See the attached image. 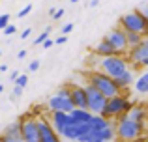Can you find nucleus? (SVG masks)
Wrapping results in <instances>:
<instances>
[{
    "instance_id": "aec40b11",
    "label": "nucleus",
    "mask_w": 148,
    "mask_h": 142,
    "mask_svg": "<svg viewBox=\"0 0 148 142\" xmlns=\"http://www.w3.org/2000/svg\"><path fill=\"white\" fill-rule=\"evenodd\" d=\"M145 34H139V32H127V45H130V51L135 47H139V45L145 41Z\"/></svg>"
},
{
    "instance_id": "0eeeda50",
    "label": "nucleus",
    "mask_w": 148,
    "mask_h": 142,
    "mask_svg": "<svg viewBox=\"0 0 148 142\" xmlns=\"http://www.w3.org/2000/svg\"><path fill=\"white\" fill-rule=\"evenodd\" d=\"M21 125H23V140L25 142H41L38 118L25 116V118H21Z\"/></svg>"
},
{
    "instance_id": "a211bd4d",
    "label": "nucleus",
    "mask_w": 148,
    "mask_h": 142,
    "mask_svg": "<svg viewBox=\"0 0 148 142\" xmlns=\"http://www.w3.org/2000/svg\"><path fill=\"white\" fill-rule=\"evenodd\" d=\"M135 94L139 95H148V69L143 71L135 80Z\"/></svg>"
},
{
    "instance_id": "1a4fd4ad",
    "label": "nucleus",
    "mask_w": 148,
    "mask_h": 142,
    "mask_svg": "<svg viewBox=\"0 0 148 142\" xmlns=\"http://www.w3.org/2000/svg\"><path fill=\"white\" fill-rule=\"evenodd\" d=\"M47 109L51 112H56V110H62V112H71L73 109H75V105H73L71 97H62V95L54 94L49 97L47 101Z\"/></svg>"
},
{
    "instance_id": "c756f323",
    "label": "nucleus",
    "mask_w": 148,
    "mask_h": 142,
    "mask_svg": "<svg viewBox=\"0 0 148 142\" xmlns=\"http://www.w3.org/2000/svg\"><path fill=\"white\" fill-rule=\"evenodd\" d=\"M60 17H64V7H58V11L53 15V19L56 21V19H60Z\"/></svg>"
},
{
    "instance_id": "a878e982",
    "label": "nucleus",
    "mask_w": 148,
    "mask_h": 142,
    "mask_svg": "<svg viewBox=\"0 0 148 142\" xmlns=\"http://www.w3.org/2000/svg\"><path fill=\"white\" fill-rule=\"evenodd\" d=\"M71 30H73V22H68V24H64V26H62V30H60V32L64 34V36H68V34L71 32Z\"/></svg>"
},
{
    "instance_id": "6ab92c4d",
    "label": "nucleus",
    "mask_w": 148,
    "mask_h": 142,
    "mask_svg": "<svg viewBox=\"0 0 148 142\" xmlns=\"http://www.w3.org/2000/svg\"><path fill=\"white\" fill-rule=\"evenodd\" d=\"M116 84H118V88L120 90H127V88L133 84V80H135V77H133V71L131 69H127L126 73H122L120 77H116Z\"/></svg>"
},
{
    "instance_id": "b1692460",
    "label": "nucleus",
    "mask_w": 148,
    "mask_h": 142,
    "mask_svg": "<svg viewBox=\"0 0 148 142\" xmlns=\"http://www.w3.org/2000/svg\"><path fill=\"white\" fill-rule=\"evenodd\" d=\"M15 84H17V86H23V88H25L26 84H28V75H19V79L15 80Z\"/></svg>"
},
{
    "instance_id": "79ce46f5",
    "label": "nucleus",
    "mask_w": 148,
    "mask_h": 142,
    "mask_svg": "<svg viewBox=\"0 0 148 142\" xmlns=\"http://www.w3.org/2000/svg\"><path fill=\"white\" fill-rule=\"evenodd\" d=\"M69 2H73V4H77V2H79V0H69Z\"/></svg>"
},
{
    "instance_id": "423d86ee",
    "label": "nucleus",
    "mask_w": 148,
    "mask_h": 142,
    "mask_svg": "<svg viewBox=\"0 0 148 142\" xmlns=\"http://www.w3.org/2000/svg\"><path fill=\"white\" fill-rule=\"evenodd\" d=\"M84 88H86V94H88V109H90L92 114H101L105 109V105H107V97H105L103 94L98 90L96 86H92V84H84Z\"/></svg>"
},
{
    "instance_id": "ddd939ff",
    "label": "nucleus",
    "mask_w": 148,
    "mask_h": 142,
    "mask_svg": "<svg viewBox=\"0 0 148 142\" xmlns=\"http://www.w3.org/2000/svg\"><path fill=\"white\" fill-rule=\"evenodd\" d=\"M71 101L75 105V109H88V94H86L84 84L83 86H79V84L71 86Z\"/></svg>"
},
{
    "instance_id": "c03bdc74",
    "label": "nucleus",
    "mask_w": 148,
    "mask_h": 142,
    "mask_svg": "<svg viewBox=\"0 0 148 142\" xmlns=\"http://www.w3.org/2000/svg\"><path fill=\"white\" fill-rule=\"evenodd\" d=\"M145 142H148V140H145Z\"/></svg>"
},
{
    "instance_id": "cd10ccee",
    "label": "nucleus",
    "mask_w": 148,
    "mask_h": 142,
    "mask_svg": "<svg viewBox=\"0 0 148 142\" xmlns=\"http://www.w3.org/2000/svg\"><path fill=\"white\" fill-rule=\"evenodd\" d=\"M15 30H17L15 24H10L8 28H4V34H6V36H11V34H15Z\"/></svg>"
},
{
    "instance_id": "a19ab883",
    "label": "nucleus",
    "mask_w": 148,
    "mask_h": 142,
    "mask_svg": "<svg viewBox=\"0 0 148 142\" xmlns=\"http://www.w3.org/2000/svg\"><path fill=\"white\" fill-rule=\"evenodd\" d=\"M96 142H107V140H103V139H98V140H96Z\"/></svg>"
},
{
    "instance_id": "58836bf2",
    "label": "nucleus",
    "mask_w": 148,
    "mask_h": 142,
    "mask_svg": "<svg viewBox=\"0 0 148 142\" xmlns=\"http://www.w3.org/2000/svg\"><path fill=\"white\" fill-rule=\"evenodd\" d=\"M0 71H2V73L8 71V66H6V64H2V66H0Z\"/></svg>"
},
{
    "instance_id": "dca6fc26",
    "label": "nucleus",
    "mask_w": 148,
    "mask_h": 142,
    "mask_svg": "<svg viewBox=\"0 0 148 142\" xmlns=\"http://www.w3.org/2000/svg\"><path fill=\"white\" fill-rule=\"evenodd\" d=\"M2 137H4V139H23V125H21V120L8 124L6 127H4V131H2Z\"/></svg>"
},
{
    "instance_id": "2eb2a0df",
    "label": "nucleus",
    "mask_w": 148,
    "mask_h": 142,
    "mask_svg": "<svg viewBox=\"0 0 148 142\" xmlns=\"http://www.w3.org/2000/svg\"><path fill=\"white\" fill-rule=\"evenodd\" d=\"M94 54L96 56H112V54H118V51H116V47L107 39V37H103V39L94 47Z\"/></svg>"
},
{
    "instance_id": "bb28decb",
    "label": "nucleus",
    "mask_w": 148,
    "mask_h": 142,
    "mask_svg": "<svg viewBox=\"0 0 148 142\" xmlns=\"http://www.w3.org/2000/svg\"><path fill=\"white\" fill-rule=\"evenodd\" d=\"M40 69V62L38 60H32V62L28 64V71H38Z\"/></svg>"
},
{
    "instance_id": "7ed1b4c3",
    "label": "nucleus",
    "mask_w": 148,
    "mask_h": 142,
    "mask_svg": "<svg viewBox=\"0 0 148 142\" xmlns=\"http://www.w3.org/2000/svg\"><path fill=\"white\" fill-rule=\"evenodd\" d=\"M116 131L122 142H135L145 133V124H139L135 120H130L127 116H122L116 120Z\"/></svg>"
},
{
    "instance_id": "473e14b6",
    "label": "nucleus",
    "mask_w": 148,
    "mask_h": 142,
    "mask_svg": "<svg viewBox=\"0 0 148 142\" xmlns=\"http://www.w3.org/2000/svg\"><path fill=\"white\" fill-rule=\"evenodd\" d=\"M66 39H68V37H66L64 34H62V36H58V39H56V45H62V43H66Z\"/></svg>"
},
{
    "instance_id": "a18cd8bd",
    "label": "nucleus",
    "mask_w": 148,
    "mask_h": 142,
    "mask_svg": "<svg viewBox=\"0 0 148 142\" xmlns=\"http://www.w3.org/2000/svg\"><path fill=\"white\" fill-rule=\"evenodd\" d=\"M146 124H148V122H146Z\"/></svg>"
},
{
    "instance_id": "f257e3e1",
    "label": "nucleus",
    "mask_w": 148,
    "mask_h": 142,
    "mask_svg": "<svg viewBox=\"0 0 148 142\" xmlns=\"http://www.w3.org/2000/svg\"><path fill=\"white\" fill-rule=\"evenodd\" d=\"M84 79H86L88 84H92V86H96L101 94L105 95V97H114V95L122 94V90L118 88V84H116V80L112 79L111 75H107V73L99 71V69H92L88 75H84Z\"/></svg>"
},
{
    "instance_id": "f03ea898",
    "label": "nucleus",
    "mask_w": 148,
    "mask_h": 142,
    "mask_svg": "<svg viewBox=\"0 0 148 142\" xmlns=\"http://www.w3.org/2000/svg\"><path fill=\"white\" fill-rule=\"evenodd\" d=\"M94 69H99L107 75H111L112 79L120 77L122 73H126L130 69V58L124 54H112V56H99L98 66Z\"/></svg>"
},
{
    "instance_id": "393cba45",
    "label": "nucleus",
    "mask_w": 148,
    "mask_h": 142,
    "mask_svg": "<svg viewBox=\"0 0 148 142\" xmlns=\"http://www.w3.org/2000/svg\"><path fill=\"white\" fill-rule=\"evenodd\" d=\"M8 26H10V15H2V19H0V28H8Z\"/></svg>"
},
{
    "instance_id": "4468645a",
    "label": "nucleus",
    "mask_w": 148,
    "mask_h": 142,
    "mask_svg": "<svg viewBox=\"0 0 148 142\" xmlns=\"http://www.w3.org/2000/svg\"><path fill=\"white\" fill-rule=\"evenodd\" d=\"M126 116L130 118V120H135V122H139V124H145L146 125V122H148V107L135 105V103H133V107L127 110Z\"/></svg>"
},
{
    "instance_id": "ea45409f",
    "label": "nucleus",
    "mask_w": 148,
    "mask_h": 142,
    "mask_svg": "<svg viewBox=\"0 0 148 142\" xmlns=\"http://www.w3.org/2000/svg\"><path fill=\"white\" fill-rule=\"evenodd\" d=\"M141 67H146V69H148V58H146V60H145V62H143V64H141Z\"/></svg>"
},
{
    "instance_id": "f3484780",
    "label": "nucleus",
    "mask_w": 148,
    "mask_h": 142,
    "mask_svg": "<svg viewBox=\"0 0 148 142\" xmlns=\"http://www.w3.org/2000/svg\"><path fill=\"white\" fill-rule=\"evenodd\" d=\"M69 114H71L73 124H88L92 120V116H94L88 109H73Z\"/></svg>"
},
{
    "instance_id": "c9c22d12",
    "label": "nucleus",
    "mask_w": 148,
    "mask_h": 142,
    "mask_svg": "<svg viewBox=\"0 0 148 142\" xmlns=\"http://www.w3.org/2000/svg\"><path fill=\"white\" fill-rule=\"evenodd\" d=\"M17 58H19V60L26 58V51H19V52H17Z\"/></svg>"
},
{
    "instance_id": "f704fd0d",
    "label": "nucleus",
    "mask_w": 148,
    "mask_h": 142,
    "mask_svg": "<svg viewBox=\"0 0 148 142\" xmlns=\"http://www.w3.org/2000/svg\"><path fill=\"white\" fill-rule=\"evenodd\" d=\"M2 142H25L23 139H4L2 137Z\"/></svg>"
},
{
    "instance_id": "c85d7f7f",
    "label": "nucleus",
    "mask_w": 148,
    "mask_h": 142,
    "mask_svg": "<svg viewBox=\"0 0 148 142\" xmlns=\"http://www.w3.org/2000/svg\"><path fill=\"white\" fill-rule=\"evenodd\" d=\"M139 11H141V13H143V15H145V17L148 19V2H146V4H143V6L139 7Z\"/></svg>"
},
{
    "instance_id": "4be33fe9",
    "label": "nucleus",
    "mask_w": 148,
    "mask_h": 142,
    "mask_svg": "<svg viewBox=\"0 0 148 142\" xmlns=\"http://www.w3.org/2000/svg\"><path fill=\"white\" fill-rule=\"evenodd\" d=\"M23 90H25L23 86H17V84H15L13 90H11V99H13V101H17V99L23 95Z\"/></svg>"
},
{
    "instance_id": "20e7f679",
    "label": "nucleus",
    "mask_w": 148,
    "mask_h": 142,
    "mask_svg": "<svg viewBox=\"0 0 148 142\" xmlns=\"http://www.w3.org/2000/svg\"><path fill=\"white\" fill-rule=\"evenodd\" d=\"M131 107H133V103H131L124 94H118V95H114V97L107 99V105H105L101 116H105L107 120H118V118L126 116L127 110H130Z\"/></svg>"
},
{
    "instance_id": "9d476101",
    "label": "nucleus",
    "mask_w": 148,
    "mask_h": 142,
    "mask_svg": "<svg viewBox=\"0 0 148 142\" xmlns=\"http://www.w3.org/2000/svg\"><path fill=\"white\" fill-rule=\"evenodd\" d=\"M38 125H40V133H41V142H62V137L54 131L51 120L45 118H38Z\"/></svg>"
},
{
    "instance_id": "f8f14e48",
    "label": "nucleus",
    "mask_w": 148,
    "mask_h": 142,
    "mask_svg": "<svg viewBox=\"0 0 148 142\" xmlns=\"http://www.w3.org/2000/svg\"><path fill=\"white\" fill-rule=\"evenodd\" d=\"M51 124H53L54 131H56L58 135H62V133H64V129L68 127V125H71V124H73L71 114H69V112H62V110L51 112Z\"/></svg>"
},
{
    "instance_id": "6e6552de",
    "label": "nucleus",
    "mask_w": 148,
    "mask_h": 142,
    "mask_svg": "<svg viewBox=\"0 0 148 142\" xmlns=\"http://www.w3.org/2000/svg\"><path fill=\"white\" fill-rule=\"evenodd\" d=\"M105 37H107V39L116 47L118 54L127 56V52H130V45H127V32L122 28V26H118V28H112Z\"/></svg>"
},
{
    "instance_id": "72a5a7b5",
    "label": "nucleus",
    "mask_w": 148,
    "mask_h": 142,
    "mask_svg": "<svg viewBox=\"0 0 148 142\" xmlns=\"http://www.w3.org/2000/svg\"><path fill=\"white\" fill-rule=\"evenodd\" d=\"M54 43H56V41H53V39H47V41L43 43V47H45V49H51V47H53Z\"/></svg>"
},
{
    "instance_id": "e433bc0d",
    "label": "nucleus",
    "mask_w": 148,
    "mask_h": 142,
    "mask_svg": "<svg viewBox=\"0 0 148 142\" xmlns=\"http://www.w3.org/2000/svg\"><path fill=\"white\" fill-rule=\"evenodd\" d=\"M99 4V0H90V7H96Z\"/></svg>"
},
{
    "instance_id": "4c0bfd02",
    "label": "nucleus",
    "mask_w": 148,
    "mask_h": 142,
    "mask_svg": "<svg viewBox=\"0 0 148 142\" xmlns=\"http://www.w3.org/2000/svg\"><path fill=\"white\" fill-rule=\"evenodd\" d=\"M56 11H58V10H54V7H51V10H49V15H51V17H53V15L56 13Z\"/></svg>"
},
{
    "instance_id": "37998d69",
    "label": "nucleus",
    "mask_w": 148,
    "mask_h": 142,
    "mask_svg": "<svg viewBox=\"0 0 148 142\" xmlns=\"http://www.w3.org/2000/svg\"><path fill=\"white\" fill-rule=\"evenodd\" d=\"M146 36H148V30H146Z\"/></svg>"
},
{
    "instance_id": "412c9836",
    "label": "nucleus",
    "mask_w": 148,
    "mask_h": 142,
    "mask_svg": "<svg viewBox=\"0 0 148 142\" xmlns=\"http://www.w3.org/2000/svg\"><path fill=\"white\" fill-rule=\"evenodd\" d=\"M51 30H53V28H51V26H47V28H45V32H41L40 36H38L36 39H34V45H43L45 41L49 39V34H51Z\"/></svg>"
},
{
    "instance_id": "39448f33",
    "label": "nucleus",
    "mask_w": 148,
    "mask_h": 142,
    "mask_svg": "<svg viewBox=\"0 0 148 142\" xmlns=\"http://www.w3.org/2000/svg\"><path fill=\"white\" fill-rule=\"evenodd\" d=\"M118 22H120V26H122L126 32H139V34H145V36H146V30H148V19H146L139 10L131 11V13L122 15Z\"/></svg>"
},
{
    "instance_id": "5701e85b",
    "label": "nucleus",
    "mask_w": 148,
    "mask_h": 142,
    "mask_svg": "<svg viewBox=\"0 0 148 142\" xmlns=\"http://www.w3.org/2000/svg\"><path fill=\"white\" fill-rule=\"evenodd\" d=\"M30 11H32V4H26V6H25V7H23V10L17 13V17H19V19H23V17H26V15H28Z\"/></svg>"
},
{
    "instance_id": "2f4dec72",
    "label": "nucleus",
    "mask_w": 148,
    "mask_h": 142,
    "mask_svg": "<svg viewBox=\"0 0 148 142\" xmlns=\"http://www.w3.org/2000/svg\"><path fill=\"white\" fill-rule=\"evenodd\" d=\"M30 34H32V28H26V30H23V34H21V37L23 39H26V37L30 36Z\"/></svg>"
},
{
    "instance_id": "7c9ffc66",
    "label": "nucleus",
    "mask_w": 148,
    "mask_h": 142,
    "mask_svg": "<svg viewBox=\"0 0 148 142\" xmlns=\"http://www.w3.org/2000/svg\"><path fill=\"white\" fill-rule=\"evenodd\" d=\"M19 75H21V73H19V71H13V73H11V75H10V80H11V82L15 84V80L19 79Z\"/></svg>"
},
{
    "instance_id": "9b49d317",
    "label": "nucleus",
    "mask_w": 148,
    "mask_h": 142,
    "mask_svg": "<svg viewBox=\"0 0 148 142\" xmlns=\"http://www.w3.org/2000/svg\"><path fill=\"white\" fill-rule=\"evenodd\" d=\"M127 58H130V62H131L133 67H141V64L148 58V36L145 37V41H143L139 47L131 49V51L127 52Z\"/></svg>"
}]
</instances>
